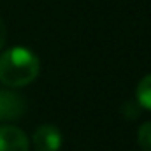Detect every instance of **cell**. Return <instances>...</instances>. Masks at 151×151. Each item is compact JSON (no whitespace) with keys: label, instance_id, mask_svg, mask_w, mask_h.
<instances>
[{"label":"cell","instance_id":"6da1fadb","mask_svg":"<svg viewBox=\"0 0 151 151\" xmlns=\"http://www.w3.org/2000/svg\"><path fill=\"white\" fill-rule=\"evenodd\" d=\"M40 70L37 55L23 46L9 47L0 55V83L11 88H21L34 83Z\"/></svg>","mask_w":151,"mask_h":151},{"label":"cell","instance_id":"7a4b0ae2","mask_svg":"<svg viewBox=\"0 0 151 151\" xmlns=\"http://www.w3.org/2000/svg\"><path fill=\"white\" fill-rule=\"evenodd\" d=\"M63 135L55 125H40L34 132V148L37 151H60Z\"/></svg>","mask_w":151,"mask_h":151},{"label":"cell","instance_id":"3957f363","mask_svg":"<svg viewBox=\"0 0 151 151\" xmlns=\"http://www.w3.org/2000/svg\"><path fill=\"white\" fill-rule=\"evenodd\" d=\"M30 141L27 134L14 125L0 127V151H28Z\"/></svg>","mask_w":151,"mask_h":151},{"label":"cell","instance_id":"277c9868","mask_svg":"<svg viewBox=\"0 0 151 151\" xmlns=\"http://www.w3.org/2000/svg\"><path fill=\"white\" fill-rule=\"evenodd\" d=\"M27 111V102L21 95L0 90V119H16Z\"/></svg>","mask_w":151,"mask_h":151},{"label":"cell","instance_id":"5b68a950","mask_svg":"<svg viewBox=\"0 0 151 151\" xmlns=\"http://www.w3.org/2000/svg\"><path fill=\"white\" fill-rule=\"evenodd\" d=\"M137 100L144 109L151 111V74L144 76L139 81V84H137Z\"/></svg>","mask_w":151,"mask_h":151},{"label":"cell","instance_id":"8992f818","mask_svg":"<svg viewBox=\"0 0 151 151\" xmlns=\"http://www.w3.org/2000/svg\"><path fill=\"white\" fill-rule=\"evenodd\" d=\"M137 141L142 151H151V121L141 125L139 134H137Z\"/></svg>","mask_w":151,"mask_h":151},{"label":"cell","instance_id":"52a82bcc","mask_svg":"<svg viewBox=\"0 0 151 151\" xmlns=\"http://www.w3.org/2000/svg\"><path fill=\"white\" fill-rule=\"evenodd\" d=\"M5 39H7V30H5L4 21L0 19V49H2V47H4V44H5Z\"/></svg>","mask_w":151,"mask_h":151}]
</instances>
